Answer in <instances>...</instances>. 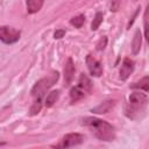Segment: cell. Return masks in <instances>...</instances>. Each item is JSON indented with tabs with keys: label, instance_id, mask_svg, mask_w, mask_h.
Instances as JSON below:
<instances>
[{
	"label": "cell",
	"instance_id": "6da1fadb",
	"mask_svg": "<svg viewBox=\"0 0 149 149\" xmlns=\"http://www.w3.org/2000/svg\"><path fill=\"white\" fill-rule=\"evenodd\" d=\"M83 125H85L91 130V133L99 140L112 141L115 137L114 127L107 121H104L101 119L93 118V116H86L83 119Z\"/></svg>",
	"mask_w": 149,
	"mask_h": 149
},
{
	"label": "cell",
	"instance_id": "7a4b0ae2",
	"mask_svg": "<svg viewBox=\"0 0 149 149\" xmlns=\"http://www.w3.org/2000/svg\"><path fill=\"white\" fill-rule=\"evenodd\" d=\"M147 105H148V98L144 93L139 91L133 92L129 95L128 101L126 104L125 114L127 118L132 120H140L146 113Z\"/></svg>",
	"mask_w": 149,
	"mask_h": 149
},
{
	"label": "cell",
	"instance_id": "3957f363",
	"mask_svg": "<svg viewBox=\"0 0 149 149\" xmlns=\"http://www.w3.org/2000/svg\"><path fill=\"white\" fill-rule=\"evenodd\" d=\"M58 77H59L58 72L57 71H54V72H51V74H49V76L40 79L34 85V87L31 88V95L35 97V101L42 102V98H43L44 93L58 80Z\"/></svg>",
	"mask_w": 149,
	"mask_h": 149
},
{
	"label": "cell",
	"instance_id": "277c9868",
	"mask_svg": "<svg viewBox=\"0 0 149 149\" xmlns=\"http://www.w3.org/2000/svg\"><path fill=\"white\" fill-rule=\"evenodd\" d=\"M91 87H92L91 80H90L85 74H81L80 78H79L78 84H77L74 87H72L71 91H70L71 102L74 104V102H77L78 100L83 99V98L91 91Z\"/></svg>",
	"mask_w": 149,
	"mask_h": 149
},
{
	"label": "cell",
	"instance_id": "5b68a950",
	"mask_svg": "<svg viewBox=\"0 0 149 149\" xmlns=\"http://www.w3.org/2000/svg\"><path fill=\"white\" fill-rule=\"evenodd\" d=\"M84 135L79 134V133H69L65 136H63L59 142L54 146L55 149H69L76 146H79L84 142Z\"/></svg>",
	"mask_w": 149,
	"mask_h": 149
},
{
	"label": "cell",
	"instance_id": "8992f818",
	"mask_svg": "<svg viewBox=\"0 0 149 149\" xmlns=\"http://www.w3.org/2000/svg\"><path fill=\"white\" fill-rule=\"evenodd\" d=\"M20 30L12 28V27H7V26H2L0 28V38L3 43L6 44H13L15 42L19 41L20 38Z\"/></svg>",
	"mask_w": 149,
	"mask_h": 149
},
{
	"label": "cell",
	"instance_id": "52a82bcc",
	"mask_svg": "<svg viewBox=\"0 0 149 149\" xmlns=\"http://www.w3.org/2000/svg\"><path fill=\"white\" fill-rule=\"evenodd\" d=\"M86 65H87V68H88V71H90V73L92 74V76H94V77H100L101 74H102V65H101V63L97 59V58H94L92 55H87L86 56Z\"/></svg>",
	"mask_w": 149,
	"mask_h": 149
},
{
	"label": "cell",
	"instance_id": "ba28073f",
	"mask_svg": "<svg viewBox=\"0 0 149 149\" xmlns=\"http://www.w3.org/2000/svg\"><path fill=\"white\" fill-rule=\"evenodd\" d=\"M133 71H134V62L128 57L125 58L122 62V65L120 68V78L122 80H126Z\"/></svg>",
	"mask_w": 149,
	"mask_h": 149
},
{
	"label": "cell",
	"instance_id": "9c48e42d",
	"mask_svg": "<svg viewBox=\"0 0 149 149\" xmlns=\"http://www.w3.org/2000/svg\"><path fill=\"white\" fill-rule=\"evenodd\" d=\"M73 73H74V65L71 58L68 59L65 68H64V80H65V85H69L72 81L73 78Z\"/></svg>",
	"mask_w": 149,
	"mask_h": 149
},
{
	"label": "cell",
	"instance_id": "30bf717a",
	"mask_svg": "<svg viewBox=\"0 0 149 149\" xmlns=\"http://www.w3.org/2000/svg\"><path fill=\"white\" fill-rule=\"evenodd\" d=\"M141 43H142V36H141V31L137 29L134 34V37H133V42H132V51L134 55H136L139 51H140V48H141Z\"/></svg>",
	"mask_w": 149,
	"mask_h": 149
},
{
	"label": "cell",
	"instance_id": "8fae6325",
	"mask_svg": "<svg viewBox=\"0 0 149 149\" xmlns=\"http://www.w3.org/2000/svg\"><path fill=\"white\" fill-rule=\"evenodd\" d=\"M130 87L132 88H137V90H142V91L149 92V76L143 77L139 81H136L133 85H130Z\"/></svg>",
	"mask_w": 149,
	"mask_h": 149
},
{
	"label": "cell",
	"instance_id": "7c38bea8",
	"mask_svg": "<svg viewBox=\"0 0 149 149\" xmlns=\"http://www.w3.org/2000/svg\"><path fill=\"white\" fill-rule=\"evenodd\" d=\"M42 6H43V1H41V0H29V1H27V10L30 14H34V13L38 12Z\"/></svg>",
	"mask_w": 149,
	"mask_h": 149
},
{
	"label": "cell",
	"instance_id": "4fadbf2b",
	"mask_svg": "<svg viewBox=\"0 0 149 149\" xmlns=\"http://www.w3.org/2000/svg\"><path fill=\"white\" fill-rule=\"evenodd\" d=\"M58 98H59V91H58V90L51 91V92L47 95V98H45V100H44L45 107H51V106L58 100Z\"/></svg>",
	"mask_w": 149,
	"mask_h": 149
},
{
	"label": "cell",
	"instance_id": "5bb4252c",
	"mask_svg": "<svg viewBox=\"0 0 149 149\" xmlns=\"http://www.w3.org/2000/svg\"><path fill=\"white\" fill-rule=\"evenodd\" d=\"M143 23H144V37L149 43V3L147 6V9L144 12L143 16Z\"/></svg>",
	"mask_w": 149,
	"mask_h": 149
},
{
	"label": "cell",
	"instance_id": "9a60e30c",
	"mask_svg": "<svg viewBox=\"0 0 149 149\" xmlns=\"http://www.w3.org/2000/svg\"><path fill=\"white\" fill-rule=\"evenodd\" d=\"M113 105H114L113 101H105L100 106H98L97 108H94L92 112H95V113H107L113 107Z\"/></svg>",
	"mask_w": 149,
	"mask_h": 149
},
{
	"label": "cell",
	"instance_id": "2e32d148",
	"mask_svg": "<svg viewBox=\"0 0 149 149\" xmlns=\"http://www.w3.org/2000/svg\"><path fill=\"white\" fill-rule=\"evenodd\" d=\"M101 22H102V14H101L100 12H98V13L95 14V16H94L93 21H92L91 29H92V30H97V29L99 28V26H100V23H101Z\"/></svg>",
	"mask_w": 149,
	"mask_h": 149
},
{
	"label": "cell",
	"instance_id": "e0dca14e",
	"mask_svg": "<svg viewBox=\"0 0 149 149\" xmlns=\"http://www.w3.org/2000/svg\"><path fill=\"white\" fill-rule=\"evenodd\" d=\"M84 22H85V16L84 15H78V16L71 19V21H70V23L72 26H74L76 28H80Z\"/></svg>",
	"mask_w": 149,
	"mask_h": 149
},
{
	"label": "cell",
	"instance_id": "ac0fdd59",
	"mask_svg": "<svg viewBox=\"0 0 149 149\" xmlns=\"http://www.w3.org/2000/svg\"><path fill=\"white\" fill-rule=\"evenodd\" d=\"M41 108H42V102H40V101H34V104H33V106L30 107V115H35V114H37L40 111H41Z\"/></svg>",
	"mask_w": 149,
	"mask_h": 149
},
{
	"label": "cell",
	"instance_id": "d6986e66",
	"mask_svg": "<svg viewBox=\"0 0 149 149\" xmlns=\"http://www.w3.org/2000/svg\"><path fill=\"white\" fill-rule=\"evenodd\" d=\"M64 35H65V30H63V29H58V30H56L55 34H54L55 38H62Z\"/></svg>",
	"mask_w": 149,
	"mask_h": 149
},
{
	"label": "cell",
	"instance_id": "ffe728a7",
	"mask_svg": "<svg viewBox=\"0 0 149 149\" xmlns=\"http://www.w3.org/2000/svg\"><path fill=\"white\" fill-rule=\"evenodd\" d=\"M106 42H107V38H105V41L102 42V38L100 40V42H99V44H98V49L99 50H101V49H104L105 48V45H106Z\"/></svg>",
	"mask_w": 149,
	"mask_h": 149
}]
</instances>
